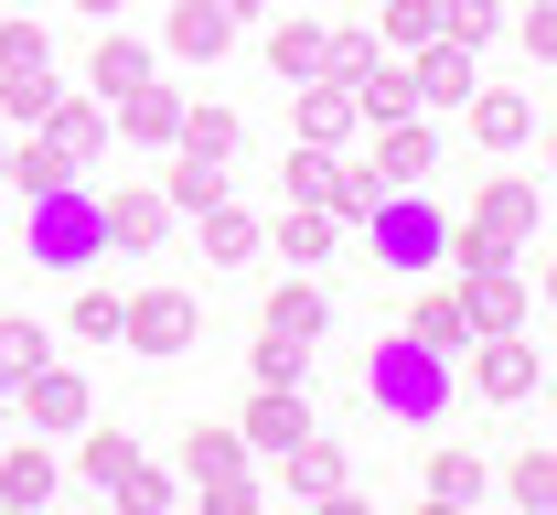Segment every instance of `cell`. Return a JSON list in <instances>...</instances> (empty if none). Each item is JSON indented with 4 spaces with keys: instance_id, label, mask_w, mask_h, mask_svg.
Listing matches in <instances>:
<instances>
[{
    "instance_id": "6da1fadb",
    "label": "cell",
    "mask_w": 557,
    "mask_h": 515,
    "mask_svg": "<svg viewBox=\"0 0 557 515\" xmlns=\"http://www.w3.org/2000/svg\"><path fill=\"white\" fill-rule=\"evenodd\" d=\"M440 247H450V205H440L429 183H386V194L364 205V269H375V280H429Z\"/></svg>"
},
{
    "instance_id": "7a4b0ae2",
    "label": "cell",
    "mask_w": 557,
    "mask_h": 515,
    "mask_svg": "<svg viewBox=\"0 0 557 515\" xmlns=\"http://www.w3.org/2000/svg\"><path fill=\"white\" fill-rule=\"evenodd\" d=\"M22 205H33V216H22V258H33V269H97V258H108V194H97V183H86V172H75V183H54V194H22Z\"/></svg>"
},
{
    "instance_id": "3957f363",
    "label": "cell",
    "mask_w": 557,
    "mask_h": 515,
    "mask_svg": "<svg viewBox=\"0 0 557 515\" xmlns=\"http://www.w3.org/2000/svg\"><path fill=\"white\" fill-rule=\"evenodd\" d=\"M364 397H375L386 419H408V430H440V419H450V397H461V366H450V355H429L418 333H386V344L364 355Z\"/></svg>"
},
{
    "instance_id": "277c9868",
    "label": "cell",
    "mask_w": 557,
    "mask_h": 515,
    "mask_svg": "<svg viewBox=\"0 0 557 515\" xmlns=\"http://www.w3.org/2000/svg\"><path fill=\"white\" fill-rule=\"evenodd\" d=\"M119 333H129L139 355H194L205 311H194V291H139L129 311H119Z\"/></svg>"
},
{
    "instance_id": "5b68a950",
    "label": "cell",
    "mask_w": 557,
    "mask_h": 515,
    "mask_svg": "<svg viewBox=\"0 0 557 515\" xmlns=\"http://www.w3.org/2000/svg\"><path fill=\"white\" fill-rule=\"evenodd\" d=\"M33 130H44V140L65 150L75 172H97V161H108V140H119V119H108V97H65V86H54V108H44Z\"/></svg>"
},
{
    "instance_id": "8992f818",
    "label": "cell",
    "mask_w": 557,
    "mask_h": 515,
    "mask_svg": "<svg viewBox=\"0 0 557 515\" xmlns=\"http://www.w3.org/2000/svg\"><path fill=\"white\" fill-rule=\"evenodd\" d=\"M11 408H22L33 430H86V408H97V397H86V376H75V366H54V355H44V366L11 387Z\"/></svg>"
},
{
    "instance_id": "52a82bcc",
    "label": "cell",
    "mask_w": 557,
    "mask_h": 515,
    "mask_svg": "<svg viewBox=\"0 0 557 515\" xmlns=\"http://www.w3.org/2000/svg\"><path fill=\"white\" fill-rule=\"evenodd\" d=\"M108 247L161 258V247H172V194H161V183H119V194H108Z\"/></svg>"
},
{
    "instance_id": "ba28073f",
    "label": "cell",
    "mask_w": 557,
    "mask_h": 515,
    "mask_svg": "<svg viewBox=\"0 0 557 515\" xmlns=\"http://www.w3.org/2000/svg\"><path fill=\"white\" fill-rule=\"evenodd\" d=\"M536 344L525 333H472V387H483L493 408H515V397H536Z\"/></svg>"
},
{
    "instance_id": "9c48e42d",
    "label": "cell",
    "mask_w": 557,
    "mask_h": 515,
    "mask_svg": "<svg viewBox=\"0 0 557 515\" xmlns=\"http://www.w3.org/2000/svg\"><path fill=\"white\" fill-rule=\"evenodd\" d=\"M289 130H300L311 150H344L354 130H364V119H354V86H333V75H300V86H289Z\"/></svg>"
},
{
    "instance_id": "30bf717a",
    "label": "cell",
    "mask_w": 557,
    "mask_h": 515,
    "mask_svg": "<svg viewBox=\"0 0 557 515\" xmlns=\"http://www.w3.org/2000/svg\"><path fill=\"white\" fill-rule=\"evenodd\" d=\"M183 108H194V97H183V86H150V75H139L129 97H108L119 140H139V150H172V140H183Z\"/></svg>"
},
{
    "instance_id": "8fae6325",
    "label": "cell",
    "mask_w": 557,
    "mask_h": 515,
    "mask_svg": "<svg viewBox=\"0 0 557 515\" xmlns=\"http://www.w3.org/2000/svg\"><path fill=\"white\" fill-rule=\"evenodd\" d=\"M408 75H418V108H440V119H450V108H461V97L483 86V65H472V44H450V33H429V44L408 54Z\"/></svg>"
},
{
    "instance_id": "7c38bea8",
    "label": "cell",
    "mask_w": 557,
    "mask_h": 515,
    "mask_svg": "<svg viewBox=\"0 0 557 515\" xmlns=\"http://www.w3.org/2000/svg\"><path fill=\"white\" fill-rule=\"evenodd\" d=\"M300 430H322L300 387H258V397L236 408V441H247V451H269V462H278V451H289V441H300Z\"/></svg>"
},
{
    "instance_id": "4fadbf2b",
    "label": "cell",
    "mask_w": 557,
    "mask_h": 515,
    "mask_svg": "<svg viewBox=\"0 0 557 515\" xmlns=\"http://www.w3.org/2000/svg\"><path fill=\"white\" fill-rule=\"evenodd\" d=\"M364 172H375V183H429V172H440V130H429V119H375V161H364Z\"/></svg>"
},
{
    "instance_id": "5bb4252c",
    "label": "cell",
    "mask_w": 557,
    "mask_h": 515,
    "mask_svg": "<svg viewBox=\"0 0 557 515\" xmlns=\"http://www.w3.org/2000/svg\"><path fill=\"white\" fill-rule=\"evenodd\" d=\"M461 311H472V333H525L536 291L515 280V258H504V269H461Z\"/></svg>"
},
{
    "instance_id": "9a60e30c",
    "label": "cell",
    "mask_w": 557,
    "mask_h": 515,
    "mask_svg": "<svg viewBox=\"0 0 557 515\" xmlns=\"http://www.w3.org/2000/svg\"><path fill=\"white\" fill-rule=\"evenodd\" d=\"M278 462H289V494H311V505H344V494H354V462H344L333 430H300Z\"/></svg>"
},
{
    "instance_id": "2e32d148",
    "label": "cell",
    "mask_w": 557,
    "mask_h": 515,
    "mask_svg": "<svg viewBox=\"0 0 557 515\" xmlns=\"http://www.w3.org/2000/svg\"><path fill=\"white\" fill-rule=\"evenodd\" d=\"M536 216H547V194H536L525 172H483V194H472V225H493L504 247H525V236H536Z\"/></svg>"
},
{
    "instance_id": "e0dca14e",
    "label": "cell",
    "mask_w": 557,
    "mask_h": 515,
    "mask_svg": "<svg viewBox=\"0 0 557 515\" xmlns=\"http://www.w3.org/2000/svg\"><path fill=\"white\" fill-rule=\"evenodd\" d=\"M258 333H289V344H322V333H333V301H322V280H300V269H289V280H278V291L258 301Z\"/></svg>"
},
{
    "instance_id": "ac0fdd59",
    "label": "cell",
    "mask_w": 557,
    "mask_h": 515,
    "mask_svg": "<svg viewBox=\"0 0 557 515\" xmlns=\"http://www.w3.org/2000/svg\"><path fill=\"white\" fill-rule=\"evenodd\" d=\"M461 119H472L483 150H525V140H536V97H515V86H472Z\"/></svg>"
},
{
    "instance_id": "d6986e66",
    "label": "cell",
    "mask_w": 557,
    "mask_h": 515,
    "mask_svg": "<svg viewBox=\"0 0 557 515\" xmlns=\"http://www.w3.org/2000/svg\"><path fill=\"white\" fill-rule=\"evenodd\" d=\"M54 483H65V473H54V451H44V430H33V441H0V505H11V515L54 505Z\"/></svg>"
},
{
    "instance_id": "ffe728a7",
    "label": "cell",
    "mask_w": 557,
    "mask_h": 515,
    "mask_svg": "<svg viewBox=\"0 0 557 515\" xmlns=\"http://www.w3.org/2000/svg\"><path fill=\"white\" fill-rule=\"evenodd\" d=\"M205 269H247V258H258V247H269V225L247 216V205H236V194H225V205H205Z\"/></svg>"
},
{
    "instance_id": "44dd1931",
    "label": "cell",
    "mask_w": 557,
    "mask_h": 515,
    "mask_svg": "<svg viewBox=\"0 0 557 515\" xmlns=\"http://www.w3.org/2000/svg\"><path fill=\"white\" fill-rule=\"evenodd\" d=\"M408 333L429 344V355H450V366H461V355H472V311H461V291H418V301H408Z\"/></svg>"
},
{
    "instance_id": "7402d4cb",
    "label": "cell",
    "mask_w": 557,
    "mask_h": 515,
    "mask_svg": "<svg viewBox=\"0 0 557 515\" xmlns=\"http://www.w3.org/2000/svg\"><path fill=\"white\" fill-rule=\"evenodd\" d=\"M418 108V75L397 65V54H375V65L354 75V119H364V130H375V119H408Z\"/></svg>"
},
{
    "instance_id": "603a6c76",
    "label": "cell",
    "mask_w": 557,
    "mask_h": 515,
    "mask_svg": "<svg viewBox=\"0 0 557 515\" xmlns=\"http://www.w3.org/2000/svg\"><path fill=\"white\" fill-rule=\"evenodd\" d=\"M333 236H344V225L322 216V205H278V225H269V247L289 258V269H311V258H333Z\"/></svg>"
},
{
    "instance_id": "cb8c5ba5",
    "label": "cell",
    "mask_w": 557,
    "mask_h": 515,
    "mask_svg": "<svg viewBox=\"0 0 557 515\" xmlns=\"http://www.w3.org/2000/svg\"><path fill=\"white\" fill-rule=\"evenodd\" d=\"M269 75H278V86L322 75V22H311V11H289V22H269Z\"/></svg>"
},
{
    "instance_id": "d4e9b609",
    "label": "cell",
    "mask_w": 557,
    "mask_h": 515,
    "mask_svg": "<svg viewBox=\"0 0 557 515\" xmlns=\"http://www.w3.org/2000/svg\"><path fill=\"white\" fill-rule=\"evenodd\" d=\"M236 44V22L214 11V0H172V54H194V65H214Z\"/></svg>"
},
{
    "instance_id": "484cf974",
    "label": "cell",
    "mask_w": 557,
    "mask_h": 515,
    "mask_svg": "<svg viewBox=\"0 0 557 515\" xmlns=\"http://www.w3.org/2000/svg\"><path fill=\"white\" fill-rule=\"evenodd\" d=\"M172 150H194V161H236L247 150V119L236 108H183V140Z\"/></svg>"
},
{
    "instance_id": "4316f807",
    "label": "cell",
    "mask_w": 557,
    "mask_h": 515,
    "mask_svg": "<svg viewBox=\"0 0 557 515\" xmlns=\"http://www.w3.org/2000/svg\"><path fill=\"white\" fill-rule=\"evenodd\" d=\"M44 355H54V333H44V322H33V311H0V397H11V387H22V376L44 366Z\"/></svg>"
},
{
    "instance_id": "83f0119b",
    "label": "cell",
    "mask_w": 557,
    "mask_h": 515,
    "mask_svg": "<svg viewBox=\"0 0 557 515\" xmlns=\"http://www.w3.org/2000/svg\"><path fill=\"white\" fill-rule=\"evenodd\" d=\"M139 75H150V44H139V33H108L97 65H86V86H97V97H129Z\"/></svg>"
},
{
    "instance_id": "f1b7e54d",
    "label": "cell",
    "mask_w": 557,
    "mask_h": 515,
    "mask_svg": "<svg viewBox=\"0 0 557 515\" xmlns=\"http://www.w3.org/2000/svg\"><path fill=\"white\" fill-rule=\"evenodd\" d=\"M225 183H236V172H225V161H194V150H183V161H172V183H161V194H172V216H205V205H225Z\"/></svg>"
},
{
    "instance_id": "f546056e",
    "label": "cell",
    "mask_w": 557,
    "mask_h": 515,
    "mask_svg": "<svg viewBox=\"0 0 557 515\" xmlns=\"http://www.w3.org/2000/svg\"><path fill=\"white\" fill-rule=\"evenodd\" d=\"M364 11H375V44H397V54H418L440 33V0H364Z\"/></svg>"
},
{
    "instance_id": "4dcf8cb0",
    "label": "cell",
    "mask_w": 557,
    "mask_h": 515,
    "mask_svg": "<svg viewBox=\"0 0 557 515\" xmlns=\"http://www.w3.org/2000/svg\"><path fill=\"white\" fill-rule=\"evenodd\" d=\"M183 473H194V483H236V473H247V441H236V430H194V441H183Z\"/></svg>"
},
{
    "instance_id": "1f68e13d",
    "label": "cell",
    "mask_w": 557,
    "mask_h": 515,
    "mask_svg": "<svg viewBox=\"0 0 557 515\" xmlns=\"http://www.w3.org/2000/svg\"><path fill=\"white\" fill-rule=\"evenodd\" d=\"M483 483H493V473H483V462H472V451H440V462L418 473V494H429V505H472Z\"/></svg>"
},
{
    "instance_id": "d6a6232c",
    "label": "cell",
    "mask_w": 557,
    "mask_h": 515,
    "mask_svg": "<svg viewBox=\"0 0 557 515\" xmlns=\"http://www.w3.org/2000/svg\"><path fill=\"white\" fill-rule=\"evenodd\" d=\"M504 494L525 515H547L557 505V451H515V462H504Z\"/></svg>"
},
{
    "instance_id": "836d02e7",
    "label": "cell",
    "mask_w": 557,
    "mask_h": 515,
    "mask_svg": "<svg viewBox=\"0 0 557 515\" xmlns=\"http://www.w3.org/2000/svg\"><path fill=\"white\" fill-rule=\"evenodd\" d=\"M333 161H344V150H289V161H278V194H289V205H322V194H333Z\"/></svg>"
},
{
    "instance_id": "e575fe53",
    "label": "cell",
    "mask_w": 557,
    "mask_h": 515,
    "mask_svg": "<svg viewBox=\"0 0 557 515\" xmlns=\"http://www.w3.org/2000/svg\"><path fill=\"white\" fill-rule=\"evenodd\" d=\"M129 462H139V441H129V430H86V451H75V473H86L97 494H108V483H119Z\"/></svg>"
},
{
    "instance_id": "d590c367",
    "label": "cell",
    "mask_w": 557,
    "mask_h": 515,
    "mask_svg": "<svg viewBox=\"0 0 557 515\" xmlns=\"http://www.w3.org/2000/svg\"><path fill=\"white\" fill-rule=\"evenodd\" d=\"M375 194H386V183H375L364 161H333V194H322V216H333V225H364V205H375Z\"/></svg>"
},
{
    "instance_id": "8d00e7d4",
    "label": "cell",
    "mask_w": 557,
    "mask_h": 515,
    "mask_svg": "<svg viewBox=\"0 0 557 515\" xmlns=\"http://www.w3.org/2000/svg\"><path fill=\"white\" fill-rule=\"evenodd\" d=\"M440 33H450V44H472V54H483L493 33H504V0H440Z\"/></svg>"
},
{
    "instance_id": "74e56055",
    "label": "cell",
    "mask_w": 557,
    "mask_h": 515,
    "mask_svg": "<svg viewBox=\"0 0 557 515\" xmlns=\"http://www.w3.org/2000/svg\"><path fill=\"white\" fill-rule=\"evenodd\" d=\"M11 183H22V194H54V183H75V161L54 140H22L11 150Z\"/></svg>"
},
{
    "instance_id": "f35d334b",
    "label": "cell",
    "mask_w": 557,
    "mask_h": 515,
    "mask_svg": "<svg viewBox=\"0 0 557 515\" xmlns=\"http://www.w3.org/2000/svg\"><path fill=\"white\" fill-rule=\"evenodd\" d=\"M119 311H129V301H119V291H75L65 333H75V344H119Z\"/></svg>"
},
{
    "instance_id": "ab89813d",
    "label": "cell",
    "mask_w": 557,
    "mask_h": 515,
    "mask_svg": "<svg viewBox=\"0 0 557 515\" xmlns=\"http://www.w3.org/2000/svg\"><path fill=\"white\" fill-rule=\"evenodd\" d=\"M44 108H54V65L44 75H0V119H11V130H33Z\"/></svg>"
},
{
    "instance_id": "60d3db41",
    "label": "cell",
    "mask_w": 557,
    "mask_h": 515,
    "mask_svg": "<svg viewBox=\"0 0 557 515\" xmlns=\"http://www.w3.org/2000/svg\"><path fill=\"white\" fill-rule=\"evenodd\" d=\"M44 65H54L44 22H0V75H44Z\"/></svg>"
},
{
    "instance_id": "b9f144b4",
    "label": "cell",
    "mask_w": 557,
    "mask_h": 515,
    "mask_svg": "<svg viewBox=\"0 0 557 515\" xmlns=\"http://www.w3.org/2000/svg\"><path fill=\"white\" fill-rule=\"evenodd\" d=\"M311 376V344H289V333H258V387H300Z\"/></svg>"
},
{
    "instance_id": "7bdbcfd3",
    "label": "cell",
    "mask_w": 557,
    "mask_h": 515,
    "mask_svg": "<svg viewBox=\"0 0 557 515\" xmlns=\"http://www.w3.org/2000/svg\"><path fill=\"white\" fill-rule=\"evenodd\" d=\"M515 44H525L536 65H557V0H525V11H515Z\"/></svg>"
},
{
    "instance_id": "ee69618b",
    "label": "cell",
    "mask_w": 557,
    "mask_h": 515,
    "mask_svg": "<svg viewBox=\"0 0 557 515\" xmlns=\"http://www.w3.org/2000/svg\"><path fill=\"white\" fill-rule=\"evenodd\" d=\"M108 494H119V505H129V515H161V505H172V483H161V473H150V462H129V473H119V483H108Z\"/></svg>"
},
{
    "instance_id": "f6af8a7d",
    "label": "cell",
    "mask_w": 557,
    "mask_h": 515,
    "mask_svg": "<svg viewBox=\"0 0 557 515\" xmlns=\"http://www.w3.org/2000/svg\"><path fill=\"white\" fill-rule=\"evenodd\" d=\"M214 11H225L236 33H247V22H269V0H214Z\"/></svg>"
},
{
    "instance_id": "bcb514c9",
    "label": "cell",
    "mask_w": 557,
    "mask_h": 515,
    "mask_svg": "<svg viewBox=\"0 0 557 515\" xmlns=\"http://www.w3.org/2000/svg\"><path fill=\"white\" fill-rule=\"evenodd\" d=\"M75 11H86V22H108V11H119V0H75Z\"/></svg>"
},
{
    "instance_id": "7dc6e473",
    "label": "cell",
    "mask_w": 557,
    "mask_h": 515,
    "mask_svg": "<svg viewBox=\"0 0 557 515\" xmlns=\"http://www.w3.org/2000/svg\"><path fill=\"white\" fill-rule=\"evenodd\" d=\"M547 311H557V258H547Z\"/></svg>"
},
{
    "instance_id": "c3c4849f",
    "label": "cell",
    "mask_w": 557,
    "mask_h": 515,
    "mask_svg": "<svg viewBox=\"0 0 557 515\" xmlns=\"http://www.w3.org/2000/svg\"><path fill=\"white\" fill-rule=\"evenodd\" d=\"M0 183H11V140H0Z\"/></svg>"
},
{
    "instance_id": "681fc988",
    "label": "cell",
    "mask_w": 557,
    "mask_h": 515,
    "mask_svg": "<svg viewBox=\"0 0 557 515\" xmlns=\"http://www.w3.org/2000/svg\"><path fill=\"white\" fill-rule=\"evenodd\" d=\"M547 161H557V130H547Z\"/></svg>"
}]
</instances>
